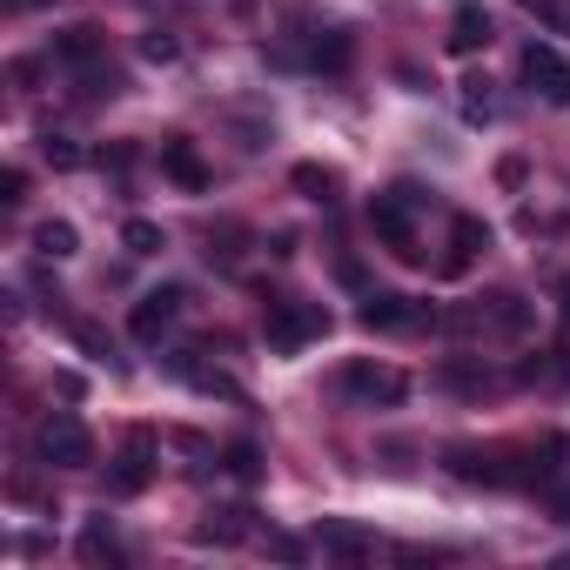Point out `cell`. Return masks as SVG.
<instances>
[{
  "mask_svg": "<svg viewBox=\"0 0 570 570\" xmlns=\"http://www.w3.org/2000/svg\"><path fill=\"white\" fill-rule=\"evenodd\" d=\"M563 316H570V309H563Z\"/></svg>",
  "mask_w": 570,
  "mask_h": 570,
  "instance_id": "f546056e",
  "label": "cell"
},
{
  "mask_svg": "<svg viewBox=\"0 0 570 570\" xmlns=\"http://www.w3.org/2000/svg\"><path fill=\"white\" fill-rule=\"evenodd\" d=\"M289 181H296V188H303L309 202H336V168H316V161H303V168H296Z\"/></svg>",
  "mask_w": 570,
  "mask_h": 570,
  "instance_id": "ac0fdd59",
  "label": "cell"
},
{
  "mask_svg": "<svg viewBox=\"0 0 570 570\" xmlns=\"http://www.w3.org/2000/svg\"><path fill=\"white\" fill-rule=\"evenodd\" d=\"M228 470H235L242 483H255V476H262V463H255V450H248V443H235V450H228Z\"/></svg>",
  "mask_w": 570,
  "mask_h": 570,
  "instance_id": "484cf974",
  "label": "cell"
},
{
  "mask_svg": "<svg viewBox=\"0 0 570 570\" xmlns=\"http://www.w3.org/2000/svg\"><path fill=\"white\" fill-rule=\"evenodd\" d=\"M121 248H128V255H161V248H168V235H161L155 222H141V215H135V222H121Z\"/></svg>",
  "mask_w": 570,
  "mask_h": 570,
  "instance_id": "2e32d148",
  "label": "cell"
},
{
  "mask_svg": "<svg viewBox=\"0 0 570 570\" xmlns=\"http://www.w3.org/2000/svg\"><path fill=\"white\" fill-rule=\"evenodd\" d=\"M316 550L336 557V563H370V557H376V530H363V523H350V517H323Z\"/></svg>",
  "mask_w": 570,
  "mask_h": 570,
  "instance_id": "52a82bcc",
  "label": "cell"
},
{
  "mask_svg": "<svg viewBox=\"0 0 570 570\" xmlns=\"http://www.w3.org/2000/svg\"><path fill=\"white\" fill-rule=\"evenodd\" d=\"M242 537H248V510H208V523H195V543H215V550H228Z\"/></svg>",
  "mask_w": 570,
  "mask_h": 570,
  "instance_id": "4fadbf2b",
  "label": "cell"
},
{
  "mask_svg": "<svg viewBox=\"0 0 570 570\" xmlns=\"http://www.w3.org/2000/svg\"><path fill=\"white\" fill-rule=\"evenodd\" d=\"M490 14L483 8H456V21H450V35H443V48L450 55H476V48H490Z\"/></svg>",
  "mask_w": 570,
  "mask_h": 570,
  "instance_id": "8fae6325",
  "label": "cell"
},
{
  "mask_svg": "<svg viewBox=\"0 0 570 570\" xmlns=\"http://www.w3.org/2000/svg\"><path fill=\"white\" fill-rule=\"evenodd\" d=\"M268 557H282V563H303V557H309V543H303V537H289V530H268Z\"/></svg>",
  "mask_w": 570,
  "mask_h": 570,
  "instance_id": "cb8c5ba5",
  "label": "cell"
},
{
  "mask_svg": "<svg viewBox=\"0 0 570 570\" xmlns=\"http://www.w3.org/2000/svg\"><path fill=\"white\" fill-rule=\"evenodd\" d=\"M81 557H88V563H128V550L115 543V530H108V517H95V523L81 530Z\"/></svg>",
  "mask_w": 570,
  "mask_h": 570,
  "instance_id": "9a60e30c",
  "label": "cell"
},
{
  "mask_svg": "<svg viewBox=\"0 0 570 570\" xmlns=\"http://www.w3.org/2000/svg\"><path fill=\"white\" fill-rule=\"evenodd\" d=\"M0 202H8V208H14V202H28V175H21V168L0 175Z\"/></svg>",
  "mask_w": 570,
  "mask_h": 570,
  "instance_id": "4316f807",
  "label": "cell"
},
{
  "mask_svg": "<svg viewBox=\"0 0 570 570\" xmlns=\"http://www.w3.org/2000/svg\"><path fill=\"white\" fill-rule=\"evenodd\" d=\"M450 235H456V255H450V268H463L476 248H490V228H483L476 215H456V228H450Z\"/></svg>",
  "mask_w": 570,
  "mask_h": 570,
  "instance_id": "e0dca14e",
  "label": "cell"
},
{
  "mask_svg": "<svg viewBox=\"0 0 570 570\" xmlns=\"http://www.w3.org/2000/svg\"><path fill=\"white\" fill-rule=\"evenodd\" d=\"M148 476H155V436H148V430H135V436L121 443L115 470H108V490H115V497H141V490H148Z\"/></svg>",
  "mask_w": 570,
  "mask_h": 570,
  "instance_id": "8992f818",
  "label": "cell"
},
{
  "mask_svg": "<svg viewBox=\"0 0 570 570\" xmlns=\"http://www.w3.org/2000/svg\"><path fill=\"white\" fill-rule=\"evenodd\" d=\"M35 456H41L48 470H81V463H95V436H88L81 416L55 410V416L35 423Z\"/></svg>",
  "mask_w": 570,
  "mask_h": 570,
  "instance_id": "6da1fadb",
  "label": "cell"
},
{
  "mask_svg": "<svg viewBox=\"0 0 570 570\" xmlns=\"http://www.w3.org/2000/svg\"><path fill=\"white\" fill-rule=\"evenodd\" d=\"M523 81H530L550 108H570V61H563L557 48L530 41V48H523Z\"/></svg>",
  "mask_w": 570,
  "mask_h": 570,
  "instance_id": "5b68a950",
  "label": "cell"
},
{
  "mask_svg": "<svg viewBox=\"0 0 570 570\" xmlns=\"http://www.w3.org/2000/svg\"><path fill=\"white\" fill-rule=\"evenodd\" d=\"M41 155H48L55 168H81V148H75L68 135H41Z\"/></svg>",
  "mask_w": 570,
  "mask_h": 570,
  "instance_id": "603a6c76",
  "label": "cell"
},
{
  "mask_svg": "<svg viewBox=\"0 0 570 570\" xmlns=\"http://www.w3.org/2000/svg\"><path fill=\"white\" fill-rule=\"evenodd\" d=\"M175 55H181V41H175V35H161V28H155V35H141V61H155V68H168Z\"/></svg>",
  "mask_w": 570,
  "mask_h": 570,
  "instance_id": "7402d4cb",
  "label": "cell"
},
{
  "mask_svg": "<svg viewBox=\"0 0 570 570\" xmlns=\"http://www.w3.org/2000/svg\"><path fill=\"white\" fill-rule=\"evenodd\" d=\"M161 168H168V175H175V181H181L188 195H202V188L215 181V168H208V161H202V155H195L188 141H161Z\"/></svg>",
  "mask_w": 570,
  "mask_h": 570,
  "instance_id": "30bf717a",
  "label": "cell"
},
{
  "mask_svg": "<svg viewBox=\"0 0 570 570\" xmlns=\"http://www.w3.org/2000/svg\"><path fill=\"white\" fill-rule=\"evenodd\" d=\"M262 336H268V350H275V356H296L303 343L330 336V309H323V303H268Z\"/></svg>",
  "mask_w": 570,
  "mask_h": 570,
  "instance_id": "7a4b0ae2",
  "label": "cell"
},
{
  "mask_svg": "<svg viewBox=\"0 0 570 570\" xmlns=\"http://www.w3.org/2000/svg\"><path fill=\"white\" fill-rule=\"evenodd\" d=\"M8 8H14V14H28V8H48V0H8Z\"/></svg>",
  "mask_w": 570,
  "mask_h": 570,
  "instance_id": "f1b7e54d",
  "label": "cell"
},
{
  "mask_svg": "<svg viewBox=\"0 0 570 570\" xmlns=\"http://www.w3.org/2000/svg\"><path fill=\"white\" fill-rule=\"evenodd\" d=\"M343 396H356V403H403L410 396V376L390 370V363H350L343 370Z\"/></svg>",
  "mask_w": 570,
  "mask_h": 570,
  "instance_id": "277c9868",
  "label": "cell"
},
{
  "mask_svg": "<svg viewBox=\"0 0 570 570\" xmlns=\"http://www.w3.org/2000/svg\"><path fill=\"white\" fill-rule=\"evenodd\" d=\"M101 48H108V41H101V28H88V21L68 28V35H55V61H68V68H95Z\"/></svg>",
  "mask_w": 570,
  "mask_h": 570,
  "instance_id": "7c38bea8",
  "label": "cell"
},
{
  "mask_svg": "<svg viewBox=\"0 0 570 570\" xmlns=\"http://www.w3.org/2000/svg\"><path fill=\"white\" fill-rule=\"evenodd\" d=\"M316 68H330V75H343L350 68V35H316Z\"/></svg>",
  "mask_w": 570,
  "mask_h": 570,
  "instance_id": "d6986e66",
  "label": "cell"
},
{
  "mask_svg": "<svg viewBox=\"0 0 570 570\" xmlns=\"http://www.w3.org/2000/svg\"><path fill=\"white\" fill-rule=\"evenodd\" d=\"M416 202H423V188H410V181L370 202V228H376V235H383L403 262H423V248H416V215H410Z\"/></svg>",
  "mask_w": 570,
  "mask_h": 570,
  "instance_id": "3957f363",
  "label": "cell"
},
{
  "mask_svg": "<svg viewBox=\"0 0 570 570\" xmlns=\"http://www.w3.org/2000/svg\"><path fill=\"white\" fill-rule=\"evenodd\" d=\"M443 383H450V390H470V396H483L497 376H490V370H476V363H443Z\"/></svg>",
  "mask_w": 570,
  "mask_h": 570,
  "instance_id": "ffe728a7",
  "label": "cell"
},
{
  "mask_svg": "<svg viewBox=\"0 0 570 570\" xmlns=\"http://www.w3.org/2000/svg\"><path fill=\"white\" fill-rule=\"evenodd\" d=\"M75 343H81L88 356H115V343H108V330H101V323H75Z\"/></svg>",
  "mask_w": 570,
  "mask_h": 570,
  "instance_id": "d4e9b609",
  "label": "cell"
},
{
  "mask_svg": "<svg viewBox=\"0 0 570 570\" xmlns=\"http://www.w3.org/2000/svg\"><path fill=\"white\" fill-rule=\"evenodd\" d=\"M550 510H557V523H570V490H550Z\"/></svg>",
  "mask_w": 570,
  "mask_h": 570,
  "instance_id": "83f0119b",
  "label": "cell"
},
{
  "mask_svg": "<svg viewBox=\"0 0 570 570\" xmlns=\"http://www.w3.org/2000/svg\"><path fill=\"white\" fill-rule=\"evenodd\" d=\"M523 8L543 21V28H557V35H570V0H523Z\"/></svg>",
  "mask_w": 570,
  "mask_h": 570,
  "instance_id": "44dd1931",
  "label": "cell"
},
{
  "mask_svg": "<svg viewBox=\"0 0 570 570\" xmlns=\"http://www.w3.org/2000/svg\"><path fill=\"white\" fill-rule=\"evenodd\" d=\"M356 323L363 330H410V323H423V309L410 296H396V289H370L363 309H356Z\"/></svg>",
  "mask_w": 570,
  "mask_h": 570,
  "instance_id": "9c48e42d",
  "label": "cell"
},
{
  "mask_svg": "<svg viewBox=\"0 0 570 570\" xmlns=\"http://www.w3.org/2000/svg\"><path fill=\"white\" fill-rule=\"evenodd\" d=\"M181 316V289H148L141 303H135V316H128V330H135V343H161L168 336V323Z\"/></svg>",
  "mask_w": 570,
  "mask_h": 570,
  "instance_id": "ba28073f",
  "label": "cell"
},
{
  "mask_svg": "<svg viewBox=\"0 0 570 570\" xmlns=\"http://www.w3.org/2000/svg\"><path fill=\"white\" fill-rule=\"evenodd\" d=\"M75 248H81L75 222H41V228H35V255H48V262H68Z\"/></svg>",
  "mask_w": 570,
  "mask_h": 570,
  "instance_id": "5bb4252c",
  "label": "cell"
}]
</instances>
